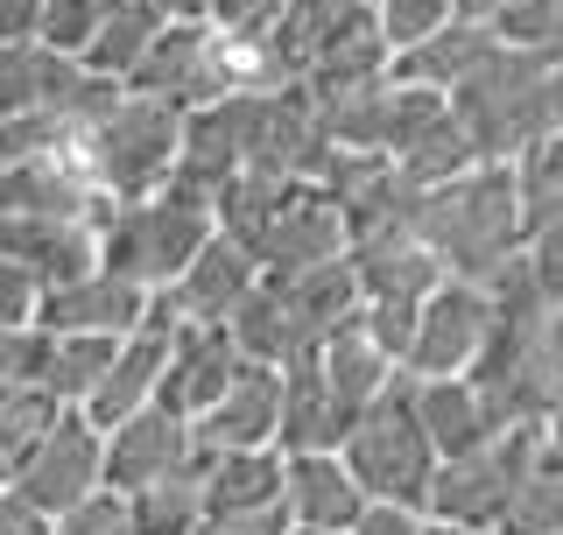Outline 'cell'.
I'll use <instances>...</instances> for the list:
<instances>
[{"mask_svg":"<svg viewBox=\"0 0 563 535\" xmlns=\"http://www.w3.org/2000/svg\"><path fill=\"white\" fill-rule=\"evenodd\" d=\"M345 261H352L360 296H374V303H422L437 282H444V261L416 240V226L401 219V211L380 219V226H366V233H352Z\"/></svg>","mask_w":563,"mask_h":535,"instance_id":"12","label":"cell"},{"mask_svg":"<svg viewBox=\"0 0 563 535\" xmlns=\"http://www.w3.org/2000/svg\"><path fill=\"white\" fill-rule=\"evenodd\" d=\"M430 528V514L422 507H395V501H366L360 522H352L345 535H422Z\"/></svg>","mask_w":563,"mask_h":535,"instance_id":"39","label":"cell"},{"mask_svg":"<svg viewBox=\"0 0 563 535\" xmlns=\"http://www.w3.org/2000/svg\"><path fill=\"white\" fill-rule=\"evenodd\" d=\"M163 29V0H106V14H99V29H92V43H85V70L92 78H120L128 85V70L141 64V50H148V35Z\"/></svg>","mask_w":563,"mask_h":535,"instance_id":"27","label":"cell"},{"mask_svg":"<svg viewBox=\"0 0 563 535\" xmlns=\"http://www.w3.org/2000/svg\"><path fill=\"white\" fill-rule=\"evenodd\" d=\"M317 367H324V387H331V402L345 408V423L360 416V408H366V402H374L380 387L401 373V367H395V352H387L380 338L360 325V303H352L339 325L317 338Z\"/></svg>","mask_w":563,"mask_h":535,"instance_id":"20","label":"cell"},{"mask_svg":"<svg viewBox=\"0 0 563 535\" xmlns=\"http://www.w3.org/2000/svg\"><path fill=\"white\" fill-rule=\"evenodd\" d=\"M542 57H563V14H556V29L542 35Z\"/></svg>","mask_w":563,"mask_h":535,"instance_id":"45","label":"cell"},{"mask_svg":"<svg viewBox=\"0 0 563 535\" xmlns=\"http://www.w3.org/2000/svg\"><path fill=\"white\" fill-rule=\"evenodd\" d=\"M85 92V64L57 57L29 35V43H0V120H70V106Z\"/></svg>","mask_w":563,"mask_h":535,"instance_id":"17","label":"cell"},{"mask_svg":"<svg viewBox=\"0 0 563 535\" xmlns=\"http://www.w3.org/2000/svg\"><path fill=\"white\" fill-rule=\"evenodd\" d=\"M49 535H134V514H128V493L99 487L85 493L78 507H64L57 522H49Z\"/></svg>","mask_w":563,"mask_h":535,"instance_id":"33","label":"cell"},{"mask_svg":"<svg viewBox=\"0 0 563 535\" xmlns=\"http://www.w3.org/2000/svg\"><path fill=\"white\" fill-rule=\"evenodd\" d=\"M99 14H106V0H43V8H35V43L78 64L85 43H92V29H99Z\"/></svg>","mask_w":563,"mask_h":535,"instance_id":"31","label":"cell"},{"mask_svg":"<svg viewBox=\"0 0 563 535\" xmlns=\"http://www.w3.org/2000/svg\"><path fill=\"white\" fill-rule=\"evenodd\" d=\"M49 416H57V402H49L35 381H8V387H0V487L14 479V466L29 458V444L43 437Z\"/></svg>","mask_w":563,"mask_h":535,"instance_id":"30","label":"cell"},{"mask_svg":"<svg viewBox=\"0 0 563 535\" xmlns=\"http://www.w3.org/2000/svg\"><path fill=\"white\" fill-rule=\"evenodd\" d=\"M493 50H500L493 22H465V14H451V22L437 29V35H422L416 50L387 57V70H395V78H416V85H437V92H457V85H465Z\"/></svg>","mask_w":563,"mask_h":535,"instance_id":"25","label":"cell"},{"mask_svg":"<svg viewBox=\"0 0 563 535\" xmlns=\"http://www.w3.org/2000/svg\"><path fill=\"white\" fill-rule=\"evenodd\" d=\"M366 507L360 479L345 472L339 451H282V514L296 528H352Z\"/></svg>","mask_w":563,"mask_h":535,"instance_id":"18","label":"cell"},{"mask_svg":"<svg viewBox=\"0 0 563 535\" xmlns=\"http://www.w3.org/2000/svg\"><path fill=\"white\" fill-rule=\"evenodd\" d=\"M225 331H233L240 360H268V367H289V360H303V352H317V331L303 325V310L289 303V290H282L275 275H261L254 290L233 303Z\"/></svg>","mask_w":563,"mask_h":535,"instance_id":"21","label":"cell"},{"mask_svg":"<svg viewBox=\"0 0 563 535\" xmlns=\"http://www.w3.org/2000/svg\"><path fill=\"white\" fill-rule=\"evenodd\" d=\"M282 8L289 0H205V22L219 35H233V43H261L282 22Z\"/></svg>","mask_w":563,"mask_h":535,"instance_id":"34","label":"cell"},{"mask_svg":"<svg viewBox=\"0 0 563 535\" xmlns=\"http://www.w3.org/2000/svg\"><path fill=\"white\" fill-rule=\"evenodd\" d=\"M289 535H339V528H296V522H289Z\"/></svg>","mask_w":563,"mask_h":535,"instance_id":"49","label":"cell"},{"mask_svg":"<svg viewBox=\"0 0 563 535\" xmlns=\"http://www.w3.org/2000/svg\"><path fill=\"white\" fill-rule=\"evenodd\" d=\"M0 254L22 261L35 275V290L85 275L99 261V226L85 211H35V219H0Z\"/></svg>","mask_w":563,"mask_h":535,"instance_id":"15","label":"cell"},{"mask_svg":"<svg viewBox=\"0 0 563 535\" xmlns=\"http://www.w3.org/2000/svg\"><path fill=\"white\" fill-rule=\"evenodd\" d=\"M339 458H345V472L360 479L366 501H395V507H422V501H430L437 444H430V430H422V416H416L409 373H395V381H387L380 395L345 423Z\"/></svg>","mask_w":563,"mask_h":535,"instance_id":"5","label":"cell"},{"mask_svg":"<svg viewBox=\"0 0 563 535\" xmlns=\"http://www.w3.org/2000/svg\"><path fill=\"white\" fill-rule=\"evenodd\" d=\"M345 437V408L331 402L317 352L282 367V408H275V451H339Z\"/></svg>","mask_w":563,"mask_h":535,"instance_id":"23","label":"cell"},{"mask_svg":"<svg viewBox=\"0 0 563 535\" xmlns=\"http://www.w3.org/2000/svg\"><path fill=\"white\" fill-rule=\"evenodd\" d=\"M35 296H43V290H35V275H29L22 261L0 254V325H35Z\"/></svg>","mask_w":563,"mask_h":535,"instance_id":"38","label":"cell"},{"mask_svg":"<svg viewBox=\"0 0 563 535\" xmlns=\"http://www.w3.org/2000/svg\"><path fill=\"white\" fill-rule=\"evenodd\" d=\"M521 268H528V275H536L550 296H563V211L521 233Z\"/></svg>","mask_w":563,"mask_h":535,"instance_id":"35","label":"cell"},{"mask_svg":"<svg viewBox=\"0 0 563 535\" xmlns=\"http://www.w3.org/2000/svg\"><path fill=\"white\" fill-rule=\"evenodd\" d=\"M35 352H43V325H0V387L35 381Z\"/></svg>","mask_w":563,"mask_h":535,"instance_id":"36","label":"cell"},{"mask_svg":"<svg viewBox=\"0 0 563 535\" xmlns=\"http://www.w3.org/2000/svg\"><path fill=\"white\" fill-rule=\"evenodd\" d=\"M254 282H261L254 254H246L233 233H219V226H211V240L184 268H176V282H169V290H155V296L176 310V325H225V317H233V303L254 290Z\"/></svg>","mask_w":563,"mask_h":535,"instance_id":"13","label":"cell"},{"mask_svg":"<svg viewBox=\"0 0 563 535\" xmlns=\"http://www.w3.org/2000/svg\"><path fill=\"white\" fill-rule=\"evenodd\" d=\"M240 367V346L225 325H176L169 331V360H163V381H155V402L176 408V416H205L211 395L233 381Z\"/></svg>","mask_w":563,"mask_h":535,"instance_id":"16","label":"cell"},{"mask_svg":"<svg viewBox=\"0 0 563 535\" xmlns=\"http://www.w3.org/2000/svg\"><path fill=\"white\" fill-rule=\"evenodd\" d=\"M254 78V43H233L205 22V14H163V29L148 35L141 64L128 70V92H148L190 113V106H211L225 92H246Z\"/></svg>","mask_w":563,"mask_h":535,"instance_id":"7","label":"cell"},{"mask_svg":"<svg viewBox=\"0 0 563 535\" xmlns=\"http://www.w3.org/2000/svg\"><path fill=\"white\" fill-rule=\"evenodd\" d=\"M0 535H49V514L35 501H22L14 487H0Z\"/></svg>","mask_w":563,"mask_h":535,"instance_id":"41","label":"cell"},{"mask_svg":"<svg viewBox=\"0 0 563 535\" xmlns=\"http://www.w3.org/2000/svg\"><path fill=\"white\" fill-rule=\"evenodd\" d=\"M486 290H493V325L465 373L486 395V408L500 416V430L507 423H542L563 395V296L542 290L521 268V254Z\"/></svg>","mask_w":563,"mask_h":535,"instance_id":"1","label":"cell"},{"mask_svg":"<svg viewBox=\"0 0 563 535\" xmlns=\"http://www.w3.org/2000/svg\"><path fill=\"white\" fill-rule=\"evenodd\" d=\"M542 423H550V437L563 444V395H556V408H550V416H542Z\"/></svg>","mask_w":563,"mask_h":535,"instance_id":"47","label":"cell"},{"mask_svg":"<svg viewBox=\"0 0 563 535\" xmlns=\"http://www.w3.org/2000/svg\"><path fill=\"white\" fill-rule=\"evenodd\" d=\"M8 487L22 493V501H35L49 522H57L64 507H78L85 493L106 487V430L85 416L78 402H57V416L43 423V437L29 444V458L14 466Z\"/></svg>","mask_w":563,"mask_h":535,"instance_id":"9","label":"cell"},{"mask_svg":"<svg viewBox=\"0 0 563 535\" xmlns=\"http://www.w3.org/2000/svg\"><path fill=\"white\" fill-rule=\"evenodd\" d=\"M198 507L205 514L282 507V451H275V444H246V451H198Z\"/></svg>","mask_w":563,"mask_h":535,"instance_id":"22","label":"cell"},{"mask_svg":"<svg viewBox=\"0 0 563 535\" xmlns=\"http://www.w3.org/2000/svg\"><path fill=\"white\" fill-rule=\"evenodd\" d=\"M176 141H184V113L163 106V99H148V92H128V85H120V99L106 106L99 120L64 128V149L78 155L85 184H92L99 198H141V190L169 184Z\"/></svg>","mask_w":563,"mask_h":535,"instance_id":"4","label":"cell"},{"mask_svg":"<svg viewBox=\"0 0 563 535\" xmlns=\"http://www.w3.org/2000/svg\"><path fill=\"white\" fill-rule=\"evenodd\" d=\"M422 535H472V528H451V522H430V528H422Z\"/></svg>","mask_w":563,"mask_h":535,"instance_id":"48","label":"cell"},{"mask_svg":"<svg viewBox=\"0 0 563 535\" xmlns=\"http://www.w3.org/2000/svg\"><path fill=\"white\" fill-rule=\"evenodd\" d=\"M401 219L416 226V240L444 261V275L493 282L507 261L521 254V205H515V163H465L437 184L409 190Z\"/></svg>","mask_w":563,"mask_h":535,"instance_id":"2","label":"cell"},{"mask_svg":"<svg viewBox=\"0 0 563 535\" xmlns=\"http://www.w3.org/2000/svg\"><path fill=\"white\" fill-rule=\"evenodd\" d=\"M57 134H64V120H43V113H29V120H0V170L22 163V155H35V149H49Z\"/></svg>","mask_w":563,"mask_h":535,"instance_id":"37","label":"cell"},{"mask_svg":"<svg viewBox=\"0 0 563 535\" xmlns=\"http://www.w3.org/2000/svg\"><path fill=\"white\" fill-rule=\"evenodd\" d=\"M35 8H43V0H0V43H29Z\"/></svg>","mask_w":563,"mask_h":535,"instance_id":"42","label":"cell"},{"mask_svg":"<svg viewBox=\"0 0 563 535\" xmlns=\"http://www.w3.org/2000/svg\"><path fill=\"white\" fill-rule=\"evenodd\" d=\"M141 310H148V290L106 275L99 261L35 296V325L43 331H128V325H141Z\"/></svg>","mask_w":563,"mask_h":535,"instance_id":"19","label":"cell"},{"mask_svg":"<svg viewBox=\"0 0 563 535\" xmlns=\"http://www.w3.org/2000/svg\"><path fill=\"white\" fill-rule=\"evenodd\" d=\"M198 466V437L190 423L163 402H141L134 416H120L106 430V487L113 493H134V487H155L169 472H190Z\"/></svg>","mask_w":563,"mask_h":535,"instance_id":"11","label":"cell"},{"mask_svg":"<svg viewBox=\"0 0 563 535\" xmlns=\"http://www.w3.org/2000/svg\"><path fill=\"white\" fill-rule=\"evenodd\" d=\"M198 535H289V514H282V507H254V514H205Z\"/></svg>","mask_w":563,"mask_h":535,"instance_id":"40","label":"cell"},{"mask_svg":"<svg viewBox=\"0 0 563 535\" xmlns=\"http://www.w3.org/2000/svg\"><path fill=\"white\" fill-rule=\"evenodd\" d=\"M486 325H493V290L486 282H465V275H444L416 303L409 346H401V373H409V381L465 373L479 360V346H486Z\"/></svg>","mask_w":563,"mask_h":535,"instance_id":"10","label":"cell"},{"mask_svg":"<svg viewBox=\"0 0 563 535\" xmlns=\"http://www.w3.org/2000/svg\"><path fill=\"white\" fill-rule=\"evenodd\" d=\"M113 338L120 331H43V352H35V387L49 402H85L92 381L113 360Z\"/></svg>","mask_w":563,"mask_h":535,"instance_id":"26","label":"cell"},{"mask_svg":"<svg viewBox=\"0 0 563 535\" xmlns=\"http://www.w3.org/2000/svg\"><path fill=\"white\" fill-rule=\"evenodd\" d=\"M542 85H550V128H563V57H550V78Z\"/></svg>","mask_w":563,"mask_h":535,"instance_id":"44","label":"cell"},{"mask_svg":"<svg viewBox=\"0 0 563 535\" xmlns=\"http://www.w3.org/2000/svg\"><path fill=\"white\" fill-rule=\"evenodd\" d=\"M416 387V416L430 430L437 458H457V451H479L486 437H500V416L486 408V395L472 387V373H430V381H409Z\"/></svg>","mask_w":563,"mask_h":535,"instance_id":"24","label":"cell"},{"mask_svg":"<svg viewBox=\"0 0 563 535\" xmlns=\"http://www.w3.org/2000/svg\"><path fill=\"white\" fill-rule=\"evenodd\" d=\"M163 14H205V0H163Z\"/></svg>","mask_w":563,"mask_h":535,"instance_id":"46","label":"cell"},{"mask_svg":"<svg viewBox=\"0 0 563 535\" xmlns=\"http://www.w3.org/2000/svg\"><path fill=\"white\" fill-rule=\"evenodd\" d=\"M542 78H550V57H542V50L500 43L457 92H444L457 128L472 134V149H479L486 163H515L528 141L550 134V85Z\"/></svg>","mask_w":563,"mask_h":535,"instance_id":"6","label":"cell"},{"mask_svg":"<svg viewBox=\"0 0 563 535\" xmlns=\"http://www.w3.org/2000/svg\"><path fill=\"white\" fill-rule=\"evenodd\" d=\"M451 22V0H374V35L387 43V57L416 50L422 35H437Z\"/></svg>","mask_w":563,"mask_h":535,"instance_id":"32","label":"cell"},{"mask_svg":"<svg viewBox=\"0 0 563 535\" xmlns=\"http://www.w3.org/2000/svg\"><path fill=\"white\" fill-rule=\"evenodd\" d=\"M515 205H521V233L563 211V128H550L515 155Z\"/></svg>","mask_w":563,"mask_h":535,"instance_id":"28","label":"cell"},{"mask_svg":"<svg viewBox=\"0 0 563 535\" xmlns=\"http://www.w3.org/2000/svg\"><path fill=\"white\" fill-rule=\"evenodd\" d=\"M536 430H542V423H507V430L486 437L479 451L437 458L422 514H430V522H451V528H472V535H500L507 507H515V487H521V466H528V444H536Z\"/></svg>","mask_w":563,"mask_h":535,"instance_id":"8","label":"cell"},{"mask_svg":"<svg viewBox=\"0 0 563 535\" xmlns=\"http://www.w3.org/2000/svg\"><path fill=\"white\" fill-rule=\"evenodd\" d=\"M99 268L120 282H134V290H169L176 268H184L198 247L211 240V205L190 198V190L176 184H155L141 190V198H106L99 205Z\"/></svg>","mask_w":563,"mask_h":535,"instance_id":"3","label":"cell"},{"mask_svg":"<svg viewBox=\"0 0 563 535\" xmlns=\"http://www.w3.org/2000/svg\"><path fill=\"white\" fill-rule=\"evenodd\" d=\"M507 8H521V0H451V14H465V22H500Z\"/></svg>","mask_w":563,"mask_h":535,"instance_id":"43","label":"cell"},{"mask_svg":"<svg viewBox=\"0 0 563 535\" xmlns=\"http://www.w3.org/2000/svg\"><path fill=\"white\" fill-rule=\"evenodd\" d=\"M128 514H134V535H198V522H205V507H198V466L155 479V487H134L128 493Z\"/></svg>","mask_w":563,"mask_h":535,"instance_id":"29","label":"cell"},{"mask_svg":"<svg viewBox=\"0 0 563 535\" xmlns=\"http://www.w3.org/2000/svg\"><path fill=\"white\" fill-rule=\"evenodd\" d=\"M275 408H282V367L240 360L233 381L211 395L205 416H190L198 451H246V444H275Z\"/></svg>","mask_w":563,"mask_h":535,"instance_id":"14","label":"cell"}]
</instances>
